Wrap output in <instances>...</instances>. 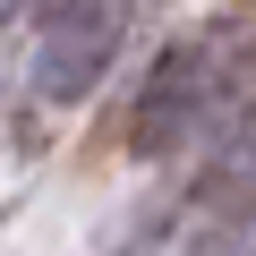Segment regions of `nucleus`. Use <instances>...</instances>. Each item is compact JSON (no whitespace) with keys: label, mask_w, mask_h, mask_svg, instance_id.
<instances>
[{"label":"nucleus","mask_w":256,"mask_h":256,"mask_svg":"<svg viewBox=\"0 0 256 256\" xmlns=\"http://www.w3.org/2000/svg\"><path fill=\"white\" fill-rule=\"evenodd\" d=\"M239 52L222 43V34H196V43H180V52H162L154 60V77H146V94H137V154H180L188 137H205V128L239 102Z\"/></svg>","instance_id":"f257e3e1"},{"label":"nucleus","mask_w":256,"mask_h":256,"mask_svg":"<svg viewBox=\"0 0 256 256\" xmlns=\"http://www.w3.org/2000/svg\"><path fill=\"white\" fill-rule=\"evenodd\" d=\"M128 9L137 0H52L43 26H34V60H26L34 94L43 102H86L128 43Z\"/></svg>","instance_id":"f03ea898"},{"label":"nucleus","mask_w":256,"mask_h":256,"mask_svg":"<svg viewBox=\"0 0 256 256\" xmlns=\"http://www.w3.org/2000/svg\"><path fill=\"white\" fill-rule=\"evenodd\" d=\"M196 256H256V230H222V239H205Z\"/></svg>","instance_id":"7ed1b4c3"}]
</instances>
